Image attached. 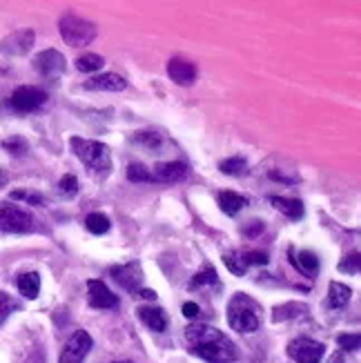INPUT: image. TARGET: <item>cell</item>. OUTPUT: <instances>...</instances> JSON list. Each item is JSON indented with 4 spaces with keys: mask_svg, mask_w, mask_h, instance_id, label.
Listing matches in <instances>:
<instances>
[{
    "mask_svg": "<svg viewBox=\"0 0 361 363\" xmlns=\"http://www.w3.org/2000/svg\"><path fill=\"white\" fill-rule=\"evenodd\" d=\"M87 297H90V305L99 310H110L118 305V297L114 294L105 283L99 279H90L87 281Z\"/></svg>",
    "mask_w": 361,
    "mask_h": 363,
    "instance_id": "obj_11",
    "label": "cell"
},
{
    "mask_svg": "<svg viewBox=\"0 0 361 363\" xmlns=\"http://www.w3.org/2000/svg\"><path fill=\"white\" fill-rule=\"evenodd\" d=\"M59 27H61L63 41L68 43L70 47H85L99 36L96 25H94L92 21H87V18H81V16H74V14L63 16Z\"/></svg>",
    "mask_w": 361,
    "mask_h": 363,
    "instance_id": "obj_4",
    "label": "cell"
},
{
    "mask_svg": "<svg viewBox=\"0 0 361 363\" xmlns=\"http://www.w3.org/2000/svg\"><path fill=\"white\" fill-rule=\"evenodd\" d=\"M59 192H61L63 196H74L76 192H79V180H76L74 174H65V176L61 178Z\"/></svg>",
    "mask_w": 361,
    "mask_h": 363,
    "instance_id": "obj_29",
    "label": "cell"
},
{
    "mask_svg": "<svg viewBox=\"0 0 361 363\" xmlns=\"http://www.w3.org/2000/svg\"><path fill=\"white\" fill-rule=\"evenodd\" d=\"M218 205H221V209L227 216H234L248 205V198L241 194H234V192H221L218 194Z\"/></svg>",
    "mask_w": 361,
    "mask_h": 363,
    "instance_id": "obj_18",
    "label": "cell"
},
{
    "mask_svg": "<svg viewBox=\"0 0 361 363\" xmlns=\"http://www.w3.org/2000/svg\"><path fill=\"white\" fill-rule=\"evenodd\" d=\"M248 236H256V234H261L263 232V223L261 221H252V225L250 227H245L243 230Z\"/></svg>",
    "mask_w": 361,
    "mask_h": 363,
    "instance_id": "obj_37",
    "label": "cell"
},
{
    "mask_svg": "<svg viewBox=\"0 0 361 363\" xmlns=\"http://www.w3.org/2000/svg\"><path fill=\"white\" fill-rule=\"evenodd\" d=\"M127 178L132 180V183H154L152 172L143 163H132L127 167Z\"/></svg>",
    "mask_w": 361,
    "mask_h": 363,
    "instance_id": "obj_27",
    "label": "cell"
},
{
    "mask_svg": "<svg viewBox=\"0 0 361 363\" xmlns=\"http://www.w3.org/2000/svg\"><path fill=\"white\" fill-rule=\"evenodd\" d=\"M47 94L41 87H32V85H25V87H18L12 94V107L21 114L27 112H36L41 105H45Z\"/></svg>",
    "mask_w": 361,
    "mask_h": 363,
    "instance_id": "obj_8",
    "label": "cell"
},
{
    "mask_svg": "<svg viewBox=\"0 0 361 363\" xmlns=\"http://www.w3.org/2000/svg\"><path fill=\"white\" fill-rule=\"evenodd\" d=\"M85 225H87V230L92 232V234H107L110 232V218L105 216V214H101V212H94V214H90L87 218H85Z\"/></svg>",
    "mask_w": 361,
    "mask_h": 363,
    "instance_id": "obj_25",
    "label": "cell"
},
{
    "mask_svg": "<svg viewBox=\"0 0 361 363\" xmlns=\"http://www.w3.org/2000/svg\"><path fill=\"white\" fill-rule=\"evenodd\" d=\"M34 32L32 30H21L9 34L7 38L0 41V54L5 56H25L34 45Z\"/></svg>",
    "mask_w": 361,
    "mask_h": 363,
    "instance_id": "obj_10",
    "label": "cell"
},
{
    "mask_svg": "<svg viewBox=\"0 0 361 363\" xmlns=\"http://www.w3.org/2000/svg\"><path fill=\"white\" fill-rule=\"evenodd\" d=\"M112 279L116 281L118 285H123L125 290L130 292H136V288L143 281V272H141V265L138 263H125V265H114L112 270Z\"/></svg>",
    "mask_w": 361,
    "mask_h": 363,
    "instance_id": "obj_12",
    "label": "cell"
},
{
    "mask_svg": "<svg viewBox=\"0 0 361 363\" xmlns=\"http://www.w3.org/2000/svg\"><path fill=\"white\" fill-rule=\"evenodd\" d=\"M227 323L230 328L241 334H252L259 330L261 317H259V305L252 301L248 294H234L227 303Z\"/></svg>",
    "mask_w": 361,
    "mask_h": 363,
    "instance_id": "obj_2",
    "label": "cell"
},
{
    "mask_svg": "<svg viewBox=\"0 0 361 363\" xmlns=\"http://www.w3.org/2000/svg\"><path fill=\"white\" fill-rule=\"evenodd\" d=\"M92 348V337L85 330H76L72 337L65 343V348L61 352L59 363H83V359L87 357V352Z\"/></svg>",
    "mask_w": 361,
    "mask_h": 363,
    "instance_id": "obj_7",
    "label": "cell"
},
{
    "mask_svg": "<svg viewBox=\"0 0 361 363\" xmlns=\"http://www.w3.org/2000/svg\"><path fill=\"white\" fill-rule=\"evenodd\" d=\"M12 198L14 200H25V203H30V205H43V196L41 194L25 192V189H16V192H12Z\"/></svg>",
    "mask_w": 361,
    "mask_h": 363,
    "instance_id": "obj_32",
    "label": "cell"
},
{
    "mask_svg": "<svg viewBox=\"0 0 361 363\" xmlns=\"http://www.w3.org/2000/svg\"><path fill=\"white\" fill-rule=\"evenodd\" d=\"M324 343L308 337H299L288 343V357L297 363H319L324 359Z\"/></svg>",
    "mask_w": 361,
    "mask_h": 363,
    "instance_id": "obj_6",
    "label": "cell"
},
{
    "mask_svg": "<svg viewBox=\"0 0 361 363\" xmlns=\"http://www.w3.org/2000/svg\"><path fill=\"white\" fill-rule=\"evenodd\" d=\"M185 343L192 355L201 357L207 363H232L239 357L236 346L225 337L221 330L203 323L185 328Z\"/></svg>",
    "mask_w": 361,
    "mask_h": 363,
    "instance_id": "obj_1",
    "label": "cell"
},
{
    "mask_svg": "<svg viewBox=\"0 0 361 363\" xmlns=\"http://www.w3.org/2000/svg\"><path fill=\"white\" fill-rule=\"evenodd\" d=\"M132 141H134L136 145L149 149V152H161V147L165 145L163 136H161V134H156V132H136Z\"/></svg>",
    "mask_w": 361,
    "mask_h": 363,
    "instance_id": "obj_21",
    "label": "cell"
},
{
    "mask_svg": "<svg viewBox=\"0 0 361 363\" xmlns=\"http://www.w3.org/2000/svg\"><path fill=\"white\" fill-rule=\"evenodd\" d=\"M14 308H16V303L12 301V297L5 292H0V326L9 319V314H12Z\"/></svg>",
    "mask_w": 361,
    "mask_h": 363,
    "instance_id": "obj_31",
    "label": "cell"
},
{
    "mask_svg": "<svg viewBox=\"0 0 361 363\" xmlns=\"http://www.w3.org/2000/svg\"><path fill=\"white\" fill-rule=\"evenodd\" d=\"M339 270L341 272H348V274H357L359 272V252L348 254L346 259L339 263Z\"/></svg>",
    "mask_w": 361,
    "mask_h": 363,
    "instance_id": "obj_33",
    "label": "cell"
},
{
    "mask_svg": "<svg viewBox=\"0 0 361 363\" xmlns=\"http://www.w3.org/2000/svg\"><path fill=\"white\" fill-rule=\"evenodd\" d=\"M18 290L25 299H36L38 292H41V276L36 272H27L18 276Z\"/></svg>",
    "mask_w": 361,
    "mask_h": 363,
    "instance_id": "obj_19",
    "label": "cell"
},
{
    "mask_svg": "<svg viewBox=\"0 0 361 363\" xmlns=\"http://www.w3.org/2000/svg\"><path fill=\"white\" fill-rule=\"evenodd\" d=\"M0 230L9 234H27L34 230V216L18 205L0 203Z\"/></svg>",
    "mask_w": 361,
    "mask_h": 363,
    "instance_id": "obj_5",
    "label": "cell"
},
{
    "mask_svg": "<svg viewBox=\"0 0 361 363\" xmlns=\"http://www.w3.org/2000/svg\"><path fill=\"white\" fill-rule=\"evenodd\" d=\"M138 319L145 323V326L149 330H154V332H165L167 328V317H165V312L161 310V308H147V305H143V308H138Z\"/></svg>",
    "mask_w": 361,
    "mask_h": 363,
    "instance_id": "obj_17",
    "label": "cell"
},
{
    "mask_svg": "<svg viewBox=\"0 0 361 363\" xmlns=\"http://www.w3.org/2000/svg\"><path fill=\"white\" fill-rule=\"evenodd\" d=\"M138 297H143L145 301H156V292L154 290H141Z\"/></svg>",
    "mask_w": 361,
    "mask_h": 363,
    "instance_id": "obj_38",
    "label": "cell"
},
{
    "mask_svg": "<svg viewBox=\"0 0 361 363\" xmlns=\"http://www.w3.org/2000/svg\"><path fill=\"white\" fill-rule=\"evenodd\" d=\"M3 147L12 152V154H23L27 149V143L23 138H9V141H3Z\"/></svg>",
    "mask_w": 361,
    "mask_h": 363,
    "instance_id": "obj_35",
    "label": "cell"
},
{
    "mask_svg": "<svg viewBox=\"0 0 361 363\" xmlns=\"http://www.w3.org/2000/svg\"><path fill=\"white\" fill-rule=\"evenodd\" d=\"M221 172L223 174H230V176H236V174H243L245 167H248V163H245V158L241 156H232V158H225L221 160Z\"/></svg>",
    "mask_w": 361,
    "mask_h": 363,
    "instance_id": "obj_28",
    "label": "cell"
},
{
    "mask_svg": "<svg viewBox=\"0 0 361 363\" xmlns=\"http://www.w3.org/2000/svg\"><path fill=\"white\" fill-rule=\"evenodd\" d=\"M27 363H43V357H34V359H30Z\"/></svg>",
    "mask_w": 361,
    "mask_h": 363,
    "instance_id": "obj_40",
    "label": "cell"
},
{
    "mask_svg": "<svg viewBox=\"0 0 361 363\" xmlns=\"http://www.w3.org/2000/svg\"><path fill=\"white\" fill-rule=\"evenodd\" d=\"M114 363H134V361H114Z\"/></svg>",
    "mask_w": 361,
    "mask_h": 363,
    "instance_id": "obj_41",
    "label": "cell"
},
{
    "mask_svg": "<svg viewBox=\"0 0 361 363\" xmlns=\"http://www.w3.org/2000/svg\"><path fill=\"white\" fill-rule=\"evenodd\" d=\"M127 87V81L123 79L118 74H101V76H94L87 83H85V90L90 92H123Z\"/></svg>",
    "mask_w": 361,
    "mask_h": 363,
    "instance_id": "obj_15",
    "label": "cell"
},
{
    "mask_svg": "<svg viewBox=\"0 0 361 363\" xmlns=\"http://www.w3.org/2000/svg\"><path fill=\"white\" fill-rule=\"evenodd\" d=\"M198 312H201V308H198L196 303H185L183 305V317H187V319L198 317Z\"/></svg>",
    "mask_w": 361,
    "mask_h": 363,
    "instance_id": "obj_36",
    "label": "cell"
},
{
    "mask_svg": "<svg viewBox=\"0 0 361 363\" xmlns=\"http://www.w3.org/2000/svg\"><path fill=\"white\" fill-rule=\"evenodd\" d=\"M350 297H353V290H350L348 285L339 283V281H332L328 285V301L332 308H344V305L350 301Z\"/></svg>",
    "mask_w": 361,
    "mask_h": 363,
    "instance_id": "obj_20",
    "label": "cell"
},
{
    "mask_svg": "<svg viewBox=\"0 0 361 363\" xmlns=\"http://www.w3.org/2000/svg\"><path fill=\"white\" fill-rule=\"evenodd\" d=\"M243 256H245V263H248V267L250 265H268V254L265 252H243Z\"/></svg>",
    "mask_w": 361,
    "mask_h": 363,
    "instance_id": "obj_34",
    "label": "cell"
},
{
    "mask_svg": "<svg viewBox=\"0 0 361 363\" xmlns=\"http://www.w3.org/2000/svg\"><path fill=\"white\" fill-rule=\"evenodd\" d=\"M34 67L45 79H61L65 74V56L56 50H45L34 59Z\"/></svg>",
    "mask_w": 361,
    "mask_h": 363,
    "instance_id": "obj_9",
    "label": "cell"
},
{
    "mask_svg": "<svg viewBox=\"0 0 361 363\" xmlns=\"http://www.w3.org/2000/svg\"><path fill=\"white\" fill-rule=\"evenodd\" d=\"M70 145H72V152L76 154V158H79L83 165H87L94 174H107L112 169V154L105 143L74 136L70 141Z\"/></svg>",
    "mask_w": 361,
    "mask_h": 363,
    "instance_id": "obj_3",
    "label": "cell"
},
{
    "mask_svg": "<svg viewBox=\"0 0 361 363\" xmlns=\"http://www.w3.org/2000/svg\"><path fill=\"white\" fill-rule=\"evenodd\" d=\"M223 263H225L227 270H230L232 274H236V276H243L245 270H248V263H245L243 252H236V250L225 252L223 254Z\"/></svg>",
    "mask_w": 361,
    "mask_h": 363,
    "instance_id": "obj_23",
    "label": "cell"
},
{
    "mask_svg": "<svg viewBox=\"0 0 361 363\" xmlns=\"http://www.w3.org/2000/svg\"><path fill=\"white\" fill-rule=\"evenodd\" d=\"M103 65H105V61H103V56H99V54H83L81 59H76V70L83 74L99 72Z\"/></svg>",
    "mask_w": 361,
    "mask_h": 363,
    "instance_id": "obj_24",
    "label": "cell"
},
{
    "mask_svg": "<svg viewBox=\"0 0 361 363\" xmlns=\"http://www.w3.org/2000/svg\"><path fill=\"white\" fill-rule=\"evenodd\" d=\"M216 281H218L216 279V270L207 265V267H203L201 272H196L192 276V281H189V290H198V288H203V285H212Z\"/></svg>",
    "mask_w": 361,
    "mask_h": 363,
    "instance_id": "obj_26",
    "label": "cell"
},
{
    "mask_svg": "<svg viewBox=\"0 0 361 363\" xmlns=\"http://www.w3.org/2000/svg\"><path fill=\"white\" fill-rule=\"evenodd\" d=\"M292 263L297 265L303 274H308V276H312V274L319 272V259H317L315 252L301 250V252L297 254V259H292Z\"/></svg>",
    "mask_w": 361,
    "mask_h": 363,
    "instance_id": "obj_22",
    "label": "cell"
},
{
    "mask_svg": "<svg viewBox=\"0 0 361 363\" xmlns=\"http://www.w3.org/2000/svg\"><path fill=\"white\" fill-rule=\"evenodd\" d=\"M339 348L346 350V352H357L359 350V334H341V337L337 339Z\"/></svg>",
    "mask_w": 361,
    "mask_h": 363,
    "instance_id": "obj_30",
    "label": "cell"
},
{
    "mask_svg": "<svg viewBox=\"0 0 361 363\" xmlns=\"http://www.w3.org/2000/svg\"><path fill=\"white\" fill-rule=\"evenodd\" d=\"M270 203L274 205V209H279L281 214H286L292 221H299L303 218V203L299 198H288V196H270Z\"/></svg>",
    "mask_w": 361,
    "mask_h": 363,
    "instance_id": "obj_16",
    "label": "cell"
},
{
    "mask_svg": "<svg viewBox=\"0 0 361 363\" xmlns=\"http://www.w3.org/2000/svg\"><path fill=\"white\" fill-rule=\"evenodd\" d=\"M330 363H341V355H335V357H330Z\"/></svg>",
    "mask_w": 361,
    "mask_h": 363,
    "instance_id": "obj_39",
    "label": "cell"
},
{
    "mask_svg": "<svg viewBox=\"0 0 361 363\" xmlns=\"http://www.w3.org/2000/svg\"><path fill=\"white\" fill-rule=\"evenodd\" d=\"M167 76L180 87H189L196 81V67L185 59H172L167 63Z\"/></svg>",
    "mask_w": 361,
    "mask_h": 363,
    "instance_id": "obj_14",
    "label": "cell"
},
{
    "mask_svg": "<svg viewBox=\"0 0 361 363\" xmlns=\"http://www.w3.org/2000/svg\"><path fill=\"white\" fill-rule=\"evenodd\" d=\"M152 172V178H154V183H178V180H183L187 176V165L180 163V160H169V163H158L154 165Z\"/></svg>",
    "mask_w": 361,
    "mask_h": 363,
    "instance_id": "obj_13",
    "label": "cell"
}]
</instances>
